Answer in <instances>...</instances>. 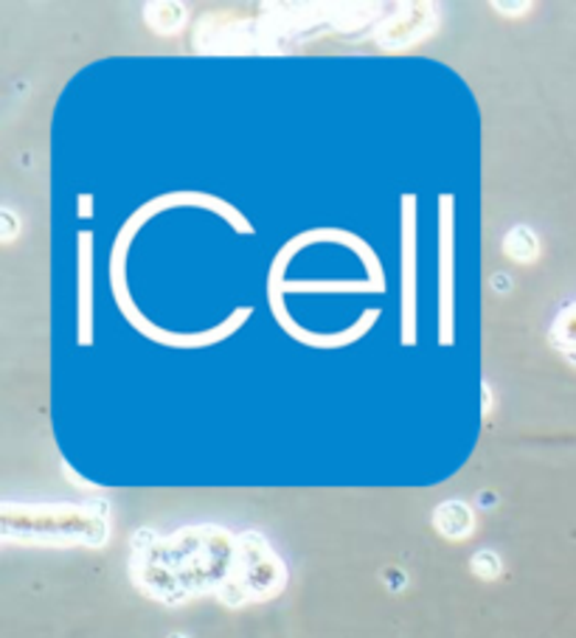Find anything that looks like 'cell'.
<instances>
[{"mask_svg": "<svg viewBox=\"0 0 576 638\" xmlns=\"http://www.w3.org/2000/svg\"><path fill=\"white\" fill-rule=\"evenodd\" d=\"M430 523H434V529L445 540L461 543V540H470L472 534H476V509L467 501L450 498V501H441L439 507L434 509Z\"/></svg>", "mask_w": 576, "mask_h": 638, "instance_id": "6", "label": "cell"}, {"mask_svg": "<svg viewBox=\"0 0 576 638\" xmlns=\"http://www.w3.org/2000/svg\"><path fill=\"white\" fill-rule=\"evenodd\" d=\"M130 579L161 605H183L194 596H217L234 568L236 534L214 523H198L161 534L138 529L130 540Z\"/></svg>", "mask_w": 576, "mask_h": 638, "instance_id": "1", "label": "cell"}, {"mask_svg": "<svg viewBox=\"0 0 576 638\" xmlns=\"http://www.w3.org/2000/svg\"><path fill=\"white\" fill-rule=\"evenodd\" d=\"M492 9L495 12H509V18H521L523 12L532 9V3H492Z\"/></svg>", "mask_w": 576, "mask_h": 638, "instance_id": "12", "label": "cell"}, {"mask_svg": "<svg viewBox=\"0 0 576 638\" xmlns=\"http://www.w3.org/2000/svg\"><path fill=\"white\" fill-rule=\"evenodd\" d=\"M113 509L105 498L87 503H12L0 507V540L7 545L45 549H105L113 532Z\"/></svg>", "mask_w": 576, "mask_h": 638, "instance_id": "2", "label": "cell"}, {"mask_svg": "<svg viewBox=\"0 0 576 638\" xmlns=\"http://www.w3.org/2000/svg\"><path fill=\"white\" fill-rule=\"evenodd\" d=\"M287 585V565L276 554L262 532H242L236 534V554L234 568H231L228 583L220 588L217 599L225 607H245L256 602H270L285 591Z\"/></svg>", "mask_w": 576, "mask_h": 638, "instance_id": "3", "label": "cell"}, {"mask_svg": "<svg viewBox=\"0 0 576 638\" xmlns=\"http://www.w3.org/2000/svg\"><path fill=\"white\" fill-rule=\"evenodd\" d=\"M405 205H408V214L403 211V341L414 343V198H405Z\"/></svg>", "mask_w": 576, "mask_h": 638, "instance_id": "5", "label": "cell"}, {"mask_svg": "<svg viewBox=\"0 0 576 638\" xmlns=\"http://www.w3.org/2000/svg\"><path fill=\"white\" fill-rule=\"evenodd\" d=\"M0 223H3V242H12L18 234V217L12 214V209H0Z\"/></svg>", "mask_w": 576, "mask_h": 638, "instance_id": "11", "label": "cell"}, {"mask_svg": "<svg viewBox=\"0 0 576 638\" xmlns=\"http://www.w3.org/2000/svg\"><path fill=\"white\" fill-rule=\"evenodd\" d=\"M483 414H490V385L483 383Z\"/></svg>", "mask_w": 576, "mask_h": 638, "instance_id": "14", "label": "cell"}, {"mask_svg": "<svg viewBox=\"0 0 576 638\" xmlns=\"http://www.w3.org/2000/svg\"><path fill=\"white\" fill-rule=\"evenodd\" d=\"M143 12H147V23L158 34H174L186 20V7H180V3H149Z\"/></svg>", "mask_w": 576, "mask_h": 638, "instance_id": "8", "label": "cell"}, {"mask_svg": "<svg viewBox=\"0 0 576 638\" xmlns=\"http://www.w3.org/2000/svg\"><path fill=\"white\" fill-rule=\"evenodd\" d=\"M436 7L434 3H410L399 14H391L377 34V43L383 49H408L419 43L436 29Z\"/></svg>", "mask_w": 576, "mask_h": 638, "instance_id": "4", "label": "cell"}, {"mask_svg": "<svg viewBox=\"0 0 576 638\" xmlns=\"http://www.w3.org/2000/svg\"><path fill=\"white\" fill-rule=\"evenodd\" d=\"M503 254L512 262H521V265H532L540 256V240L529 225H518L506 234L503 240Z\"/></svg>", "mask_w": 576, "mask_h": 638, "instance_id": "7", "label": "cell"}, {"mask_svg": "<svg viewBox=\"0 0 576 638\" xmlns=\"http://www.w3.org/2000/svg\"><path fill=\"white\" fill-rule=\"evenodd\" d=\"M470 571L478 576V579H483V583H495L498 576L503 574V563L492 549H481V552L472 554Z\"/></svg>", "mask_w": 576, "mask_h": 638, "instance_id": "10", "label": "cell"}, {"mask_svg": "<svg viewBox=\"0 0 576 638\" xmlns=\"http://www.w3.org/2000/svg\"><path fill=\"white\" fill-rule=\"evenodd\" d=\"M478 501H481L483 509H492L498 503V496H492V492H481V496H478Z\"/></svg>", "mask_w": 576, "mask_h": 638, "instance_id": "13", "label": "cell"}, {"mask_svg": "<svg viewBox=\"0 0 576 638\" xmlns=\"http://www.w3.org/2000/svg\"><path fill=\"white\" fill-rule=\"evenodd\" d=\"M167 638H189V636H186V632H169Z\"/></svg>", "mask_w": 576, "mask_h": 638, "instance_id": "15", "label": "cell"}, {"mask_svg": "<svg viewBox=\"0 0 576 638\" xmlns=\"http://www.w3.org/2000/svg\"><path fill=\"white\" fill-rule=\"evenodd\" d=\"M552 343L559 354H574L576 352V304L565 307L552 323Z\"/></svg>", "mask_w": 576, "mask_h": 638, "instance_id": "9", "label": "cell"}]
</instances>
